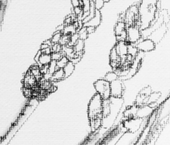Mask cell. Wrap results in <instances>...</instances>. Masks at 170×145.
<instances>
[{"instance_id":"obj_18","label":"cell","mask_w":170,"mask_h":145,"mask_svg":"<svg viewBox=\"0 0 170 145\" xmlns=\"http://www.w3.org/2000/svg\"><path fill=\"white\" fill-rule=\"evenodd\" d=\"M62 32H64V35H68L69 36L71 34H73L74 33H76V28L74 27V26L72 24L70 25H67L64 27V30Z\"/></svg>"},{"instance_id":"obj_2","label":"cell","mask_w":170,"mask_h":145,"mask_svg":"<svg viewBox=\"0 0 170 145\" xmlns=\"http://www.w3.org/2000/svg\"><path fill=\"white\" fill-rule=\"evenodd\" d=\"M103 99L99 94H96L90 100L88 104V117L90 121L100 119L102 120Z\"/></svg>"},{"instance_id":"obj_1","label":"cell","mask_w":170,"mask_h":145,"mask_svg":"<svg viewBox=\"0 0 170 145\" xmlns=\"http://www.w3.org/2000/svg\"><path fill=\"white\" fill-rule=\"evenodd\" d=\"M157 0H142L138 7V17H140V27L142 30H146L150 27L155 19L157 11Z\"/></svg>"},{"instance_id":"obj_17","label":"cell","mask_w":170,"mask_h":145,"mask_svg":"<svg viewBox=\"0 0 170 145\" xmlns=\"http://www.w3.org/2000/svg\"><path fill=\"white\" fill-rule=\"evenodd\" d=\"M73 47H74L73 49H74V52H83L84 47H85V42L82 40L78 39V40L76 41Z\"/></svg>"},{"instance_id":"obj_30","label":"cell","mask_w":170,"mask_h":145,"mask_svg":"<svg viewBox=\"0 0 170 145\" xmlns=\"http://www.w3.org/2000/svg\"><path fill=\"white\" fill-rule=\"evenodd\" d=\"M72 5L73 7H76L81 6V0H71Z\"/></svg>"},{"instance_id":"obj_14","label":"cell","mask_w":170,"mask_h":145,"mask_svg":"<svg viewBox=\"0 0 170 145\" xmlns=\"http://www.w3.org/2000/svg\"><path fill=\"white\" fill-rule=\"evenodd\" d=\"M110 100H103V108H102V114L103 118L107 116L110 112Z\"/></svg>"},{"instance_id":"obj_20","label":"cell","mask_w":170,"mask_h":145,"mask_svg":"<svg viewBox=\"0 0 170 145\" xmlns=\"http://www.w3.org/2000/svg\"><path fill=\"white\" fill-rule=\"evenodd\" d=\"M81 7L83 12H88L90 9V1L89 0H81Z\"/></svg>"},{"instance_id":"obj_12","label":"cell","mask_w":170,"mask_h":145,"mask_svg":"<svg viewBox=\"0 0 170 145\" xmlns=\"http://www.w3.org/2000/svg\"><path fill=\"white\" fill-rule=\"evenodd\" d=\"M65 74V78L69 77V76L72 74L74 70V64L72 63L71 62L69 61L65 65V67L63 68Z\"/></svg>"},{"instance_id":"obj_11","label":"cell","mask_w":170,"mask_h":145,"mask_svg":"<svg viewBox=\"0 0 170 145\" xmlns=\"http://www.w3.org/2000/svg\"><path fill=\"white\" fill-rule=\"evenodd\" d=\"M126 23L124 21H118V22L117 23V24L115 26V29H114L116 36H120V35H122V34L126 31Z\"/></svg>"},{"instance_id":"obj_15","label":"cell","mask_w":170,"mask_h":145,"mask_svg":"<svg viewBox=\"0 0 170 145\" xmlns=\"http://www.w3.org/2000/svg\"><path fill=\"white\" fill-rule=\"evenodd\" d=\"M139 50L134 45H133L132 43H128V55H130L133 58L136 56L138 54Z\"/></svg>"},{"instance_id":"obj_5","label":"cell","mask_w":170,"mask_h":145,"mask_svg":"<svg viewBox=\"0 0 170 145\" xmlns=\"http://www.w3.org/2000/svg\"><path fill=\"white\" fill-rule=\"evenodd\" d=\"M111 97L121 98L123 95L124 85L120 80L117 79L110 83Z\"/></svg>"},{"instance_id":"obj_32","label":"cell","mask_w":170,"mask_h":145,"mask_svg":"<svg viewBox=\"0 0 170 145\" xmlns=\"http://www.w3.org/2000/svg\"><path fill=\"white\" fill-rule=\"evenodd\" d=\"M41 52H42V54H51L52 53L51 47H49V48H46V49H44V50H41Z\"/></svg>"},{"instance_id":"obj_16","label":"cell","mask_w":170,"mask_h":145,"mask_svg":"<svg viewBox=\"0 0 170 145\" xmlns=\"http://www.w3.org/2000/svg\"><path fill=\"white\" fill-rule=\"evenodd\" d=\"M161 96V94L159 92H154V93H151L150 95L148 98V102H147V105L156 102L157 100L159 99Z\"/></svg>"},{"instance_id":"obj_25","label":"cell","mask_w":170,"mask_h":145,"mask_svg":"<svg viewBox=\"0 0 170 145\" xmlns=\"http://www.w3.org/2000/svg\"><path fill=\"white\" fill-rule=\"evenodd\" d=\"M61 37H62V34L61 32H57L55 34H54L52 38V39L51 40L52 43H58L60 42V39H61Z\"/></svg>"},{"instance_id":"obj_21","label":"cell","mask_w":170,"mask_h":145,"mask_svg":"<svg viewBox=\"0 0 170 145\" xmlns=\"http://www.w3.org/2000/svg\"><path fill=\"white\" fill-rule=\"evenodd\" d=\"M58 69V68L57 67L56 62L52 60L48 66V74H49L50 75L52 76L55 73V72Z\"/></svg>"},{"instance_id":"obj_4","label":"cell","mask_w":170,"mask_h":145,"mask_svg":"<svg viewBox=\"0 0 170 145\" xmlns=\"http://www.w3.org/2000/svg\"><path fill=\"white\" fill-rule=\"evenodd\" d=\"M140 27L136 25H130L126 29V40L128 43H134L141 38Z\"/></svg>"},{"instance_id":"obj_19","label":"cell","mask_w":170,"mask_h":145,"mask_svg":"<svg viewBox=\"0 0 170 145\" xmlns=\"http://www.w3.org/2000/svg\"><path fill=\"white\" fill-rule=\"evenodd\" d=\"M69 61V60L68 59L67 57L64 56H63L59 60L56 62L57 67L58 69H59V68H62V69H63Z\"/></svg>"},{"instance_id":"obj_6","label":"cell","mask_w":170,"mask_h":145,"mask_svg":"<svg viewBox=\"0 0 170 145\" xmlns=\"http://www.w3.org/2000/svg\"><path fill=\"white\" fill-rule=\"evenodd\" d=\"M136 47L138 50H140L142 52H150L155 49L156 45L155 42L151 40V39H145L142 41H140Z\"/></svg>"},{"instance_id":"obj_36","label":"cell","mask_w":170,"mask_h":145,"mask_svg":"<svg viewBox=\"0 0 170 145\" xmlns=\"http://www.w3.org/2000/svg\"><path fill=\"white\" fill-rule=\"evenodd\" d=\"M50 46L49 45H47V44H46V43H43L41 45V50H44V49H46V48H49Z\"/></svg>"},{"instance_id":"obj_28","label":"cell","mask_w":170,"mask_h":145,"mask_svg":"<svg viewBox=\"0 0 170 145\" xmlns=\"http://www.w3.org/2000/svg\"><path fill=\"white\" fill-rule=\"evenodd\" d=\"M104 1L103 0H94V8L96 10H100L104 6Z\"/></svg>"},{"instance_id":"obj_7","label":"cell","mask_w":170,"mask_h":145,"mask_svg":"<svg viewBox=\"0 0 170 145\" xmlns=\"http://www.w3.org/2000/svg\"><path fill=\"white\" fill-rule=\"evenodd\" d=\"M101 22V13L100 10H96L95 9V14L94 16L92 18L90 21L88 22L85 23L83 24V27H88V26H92L94 27H97L100 25Z\"/></svg>"},{"instance_id":"obj_22","label":"cell","mask_w":170,"mask_h":145,"mask_svg":"<svg viewBox=\"0 0 170 145\" xmlns=\"http://www.w3.org/2000/svg\"><path fill=\"white\" fill-rule=\"evenodd\" d=\"M118 79V75L115 72H108L105 76V80L109 83Z\"/></svg>"},{"instance_id":"obj_26","label":"cell","mask_w":170,"mask_h":145,"mask_svg":"<svg viewBox=\"0 0 170 145\" xmlns=\"http://www.w3.org/2000/svg\"><path fill=\"white\" fill-rule=\"evenodd\" d=\"M51 56L52 60L57 62L63 56V55L62 52H54V53H52V54H51Z\"/></svg>"},{"instance_id":"obj_9","label":"cell","mask_w":170,"mask_h":145,"mask_svg":"<svg viewBox=\"0 0 170 145\" xmlns=\"http://www.w3.org/2000/svg\"><path fill=\"white\" fill-rule=\"evenodd\" d=\"M36 78L34 77L31 74V72H27L24 79V83H25V88H31L32 87L35 86L36 84Z\"/></svg>"},{"instance_id":"obj_10","label":"cell","mask_w":170,"mask_h":145,"mask_svg":"<svg viewBox=\"0 0 170 145\" xmlns=\"http://www.w3.org/2000/svg\"><path fill=\"white\" fill-rule=\"evenodd\" d=\"M51 61L52 60L51 54H42H42L41 55L39 59L37 61V63H38L41 68V66L49 65Z\"/></svg>"},{"instance_id":"obj_35","label":"cell","mask_w":170,"mask_h":145,"mask_svg":"<svg viewBox=\"0 0 170 145\" xmlns=\"http://www.w3.org/2000/svg\"><path fill=\"white\" fill-rule=\"evenodd\" d=\"M42 54V52H41V51H39L38 53H37V54L36 55L35 58V61L37 62V61L39 60V58H40L41 55Z\"/></svg>"},{"instance_id":"obj_29","label":"cell","mask_w":170,"mask_h":145,"mask_svg":"<svg viewBox=\"0 0 170 145\" xmlns=\"http://www.w3.org/2000/svg\"><path fill=\"white\" fill-rule=\"evenodd\" d=\"M151 93H152V90H151V88H150V87L144 88L140 92V94L144 96H146V97H148V96L150 95V94Z\"/></svg>"},{"instance_id":"obj_31","label":"cell","mask_w":170,"mask_h":145,"mask_svg":"<svg viewBox=\"0 0 170 145\" xmlns=\"http://www.w3.org/2000/svg\"><path fill=\"white\" fill-rule=\"evenodd\" d=\"M86 27V32H87L88 34H92L95 31V27H92V26H88V27Z\"/></svg>"},{"instance_id":"obj_8","label":"cell","mask_w":170,"mask_h":145,"mask_svg":"<svg viewBox=\"0 0 170 145\" xmlns=\"http://www.w3.org/2000/svg\"><path fill=\"white\" fill-rule=\"evenodd\" d=\"M115 49L120 58H125L128 55V43L126 41H118L115 47Z\"/></svg>"},{"instance_id":"obj_37","label":"cell","mask_w":170,"mask_h":145,"mask_svg":"<svg viewBox=\"0 0 170 145\" xmlns=\"http://www.w3.org/2000/svg\"><path fill=\"white\" fill-rule=\"evenodd\" d=\"M89 1H90V2H94V0H89Z\"/></svg>"},{"instance_id":"obj_3","label":"cell","mask_w":170,"mask_h":145,"mask_svg":"<svg viewBox=\"0 0 170 145\" xmlns=\"http://www.w3.org/2000/svg\"><path fill=\"white\" fill-rule=\"evenodd\" d=\"M94 88L96 89L97 94H99L103 100L110 99V83L105 80H99L94 83Z\"/></svg>"},{"instance_id":"obj_13","label":"cell","mask_w":170,"mask_h":145,"mask_svg":"<svg viewBox=\"0 0 170 145\" xmlns=\"http://www.w3.org/2000/svg\"><path fill=\"white\" fill-rule=\"evenodd\" d=\"M51 78L52 80H54V81H59V80L65 78L63 69L59 68L58 70H57L52 75Z\"/></svg>"},{"instance_id":"obj_34","label":"cell","mask_w":170,"mask_h":145,"mask_svg":"<svg viewBox=\"0 0 170 145\" xmlns=\"http://www.w3.org/2000/svg\"><path fill=\"white\" fill-rule=\"evenodd\" d=\"M64 27H65V25H59L57 28V32H62L64 30Z\"/></svg>"},{"instance_id":"obj_27","label":"cell","mask_w":170,"mask_h":145,"mask_svg":"<svg viewBox=\"0 0 170 145\" xmlns=\"http://www.w3.org/2000/svg\"><path fill=\"white\" fill-rule=\"evenodd\" d=\"M51 52H61L62 51V46L60 43H53L51 47Z\"/></svg>"},{"instance_id":"obj_23","label":"cell","mask_w":170,"mask_h":145,"mask_svg":"<svg viewBox=\"0 0 170 145\" xmlns=\"http://www.w3.org/2000/svg\"><path fill=\"white\" fill-rule=\"evenodd\" d=\"M78 35V38L80 40H85L88 37V34L86 32V27H83L81 29H79V31L77 33Z\"/></svg>"},{"instance_id":"obj_33","label":"cell","mask_w":170,"mask_h":145,"mask_svg":"<svg viewBox=\"0 0 170 145\" xmlns=\"http://www.w3.org/2000/svg\"><path fill=\"white\" fill-rule=\"evenodd\" d=\"M72 21V18L71 17V16H68L67 18H66V20H65V25H70V24H71V22Z\"/></svg>"},{"instance_id":"obj_24","label":"cell","mask_w":170,"mask_h":145,"mask_svg":"<svg viewBox=\"0 0 170 145\" xmlns=\"http://www.w3.org/2000/svg\"><path fill=\"white\" fill-rule=\"evenodd\" d=\"M110 60H111L112 62H118L120 60V58L119 57V56L117 54L116 50L115 48H114L111 50V52H110Z\"/></svg>"}]
</instances>
